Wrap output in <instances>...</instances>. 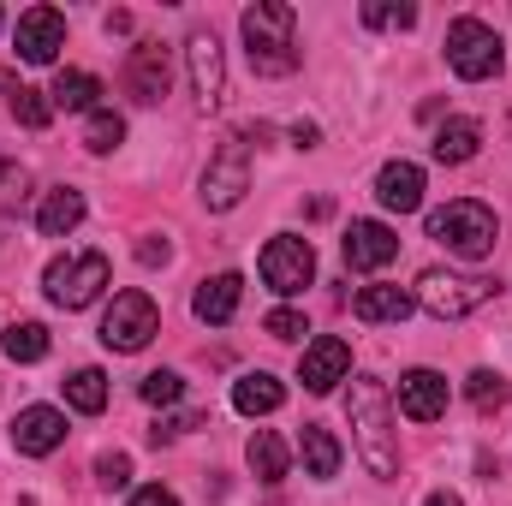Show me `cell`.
<instances>
[{
  "label": "cell",
  "instance_id": "obj_1",
  "mask_svg": "<svg viewBox=\"0 0 512 506\" xmlns=\"http://www.w3.org/2000/svg\"><path fill=\"white\" fill-rule=\"evenodd\" d=\"M346 417H352V429H358V453H364L370 477H399V429H393V405H387L382 381L376 376L352 381Z\"/></svg>",
  "mask_w": 512,
  "mask_h": 506
},
{
  "label": "cell",
  "instance_id": "obj_2",
  "mask_svg": "<svg viewBox=\"0 0 512 506\" xmlns=\"http://www.w3.org/2000/svg\"><path fill=\"white\" fill-rule=\"evenodd\" d=\"M245 54L262 78L298 72V12L286 0H256L245 12Z\"/></svg>",
  "mask_w": 512,
  "mask_h": 506
},
{
  "label": "cell",
  "instance_id": "obj_3",
  "mask_svg": "<svg viewBox=\"0 0 512 506\" xmlns=\"http://www.w3.org/2000/svg\"><path fill=\"white\" fill-rule=\"evenodd\" d=\"M495 209H483V203H471V197H459V203H447V209H435L429 215V239L435 245H447L453 256H465V262H483V256L495 251Z\"/></svg>",
  "mask_w": 512,
  "mask_h": 506
},
{
  "label": "cell",
  "instance_id": "obj_4",
  "mask_svg": "<svg viewBox=\"0 0 512 506\" xmlns=\"http://www.w3.org/2000/svg\"><path fill=\"white\" fill-rule=\"evenodd\" d=\"M489 298H495V280H477V274L429 268V274L417 280V304H423L429 316H441V322H459V316H471V310L489 304Z\"/></svg>",
  "mask_w": 512,
  "mask_h": 506
},
{
  "label": "cell",
  "instance_id": "obj_5",
  "mask_svg": "<svg viewBox=\"0 0 512 506\" xmlns=\"http://www.w3.org/2000/svg\"><path fill=\"white\" fill-rule=\"evenodd\" d=\"M42 286H48V298H54L60 310H84V304H96V298H102V286H108V256H102V251L60 256V262H48Z\"/></svg>",
  "mask_w": 512,
  "mask_h": 506
},
{
  "label": "cell",
  "instance_id": "obj_6",
  "mask_svg": "<svg viewBox=\"0 0 512 506\" xmlns=\"http://www.w3.org/2000/svg\"><path fill=\"white\" fill-rule=\"evenodd\" d=\"M447 66H453L459 78H471V84L495 78V72H501V36H495L483 18H453V24H447Z\"/></svg>",
  "mask_w": 512,
  "mask_h": 506
},
{
  "label": "cell",
  "instance_id": "obj_7",
  "mask_svg": "<svg viewBox=\"0 0 512 506\" xmlns=\"http://www.w3.org/2000/svg\"><path fill=\"white\" fill-rule=\"evenodd\" d=\"M155 334H161V310H155L149 292H120L102 316V346L108 352H143Z\"/></svg>",
  "mask_w": 512,
  "mask_h": 506
},
{
  "label": "cell",
  "instance_id": "obj_8",
  "mask_svg": "<svg viewBox=\"0 0 512 506\" xmlns=\"http://www.w3.org/2000/svg\"><path fill=\"white\" fill-rule=\"evenodd\" d=\"M262 286L268 292H280V298H292V292H304L310 280H316V251H310V239H298V233H280V239H268L262 245Z\"/></svg>",
  "mask_w": 512,
  "mask_h": 506
},
{
  "label": "cell",
  "instance_id": "obj_9",
  "mask_svg": "<svg viewBox=\"0 0 512 506\" xmlns=\"http://www.w3.org/2000/svg\"><path fill=\"white\" fill-rule=\"evenodd\" d=\"M245 191H251L245 143H227V149L209 161V173H203V203H209V209H239V203H245Z\"/></svg>",
  "mask_w": 512,
  "mask_h": 506
},
{
  "label": "cell",
  "instance_id": "obj_10",
  "mask_svg": "<svg viewBox=\"0 0 512 506\" xmlns=\"http://www.w3.org/2000/svg\"><path fill=\"white\" fill-rule=\"evenodd\" d=\"M60 48H66V18H60L54 6H30V12L18 18V54H24L30 66H54Z\"/></svg>",
  "mask_w": 512,
  "mask_h": 506
},
{
  "label": "cell",
  "instance_id": "obj_11",
  "mask_svg": "<svg viewBox=\"0 0 512 506\" xmlns=\"http://www.w3.org/2000/svg\"><path fill=\"white\" fill-rule=\"evenodd\" d=\"M346 370H352V346H346V340H334V334H322V340H310V346H304L298 381H304L310 393H334V381H346Z\"/></svg>",
  "mask_w": 512,
  "mask_h": 506
},
{
  "label": "cell",
  "instance_id": "obj_12",
  "mask_svg": "<svg viewBox=\"0 0 512 506\" xmlns=\"http://www.w3.org/2000/svg\"><path fill=\"white\" fill-rule=\"evenodd\" d=\"M185 54H191V84H197V102H203V108H221V102H227V66H221V42H215L209 30H197Z\"/></svg>",
  "mask_w": 512,
  "mask_h": 506
},
{
  "label": "cell",
  "instance_id": "obj_13",
  "mask_svg": "<svg viewBox=\"0 0 512 506\" xmlns=\"http://www.w3.org/2000/svg\"><path fill=\"white\" fill-rule=\"evenodd\" d=\"M60 441H66V417H60L54 405H30V411H18V423H12V447H18V453L42 459V453H54Z\"/></svg>",
  "mask_w": 512,
  "mask_h": 506
},
{
  "label": "cell",
  "instance_id": "obj_14",
  "mask_svg": "<svg viewBox=\"0 0 512 506\" xmlns=\"http://www.w3.org/2000/svg\"><path fill=\"white\" fill-rule=\"evenodd\" d=\"M399 411H405L411 423H435V417L447 411V376H435V370H405V376H399Z\"/></svg>",
  "mask_w": 512,
  "mask_h": 506
},
{
  "label": "cell",
  "instance_id": "obj_15",
  "mask_svg": "<svg viewBox=\"0 0 512 506\" xmlns=\"http://www.w3.org/2000/svg\"><path fill=\"white\" fill-rule=\"evenodd\" d=\"M126 84L137 102H161L167 96V84H173V72H167V48L161 42H137L126 60Z\"/></svg>",
  "mask_w": 512,
  "mask_h": 506
},
{
  "label": "cell",
  "instance_id": "obj_16",
  "mask_svg": "<svg viewBox=\"0 0 512 506\" xmlns=\"http://www.w3.org/2000/svg\"><path fill=\"white\" fill-rule=\"evenodd\" d=\"M376 197H382V209H393V215L423 209V167L417 161H387L382 173H376Z\"/></svg>",
  "mask_w": 512,
  "mask_h": 506
},
{
  "label": "cell",
  "instance_id": "obj_17",
  "mask_svg": "<svg viewBox=\"0 0 512 506\" xmlns=\"http://www.w3.org/2000/svg\"><path fill=\"white\" fill-rule=\"evenodd\" d=\"M399 256V239H393V227H382V221H352V233H346V262L352 268H387Z\"/></svg>",
  "mask_w": 512,
  "mask_h": 506
},
{
  "label": "cell",
  "instance_id": "obj_18",
  "mask_svg": "<svg viewBox=\"0 0 512 506\" xmlns=\"http://www.w3.org/2000/svg\"><path fill=\"white\" fill-rule=\"evenodd\" d=\"M239 298H245V280H239V274H215V280H203V286H197L191 310H197V322L221 328V322H233V316H239Z\"/></svg>",
  "mask_w": 512,
  "mask_h": 506
},
{
  "label": "cell",
  "instance_id": "obj_19",
  "mask_svg": "<svg viewBox=\"0 0 512 506\" xmlns=\"http://www.w3.org/2000/svg\"><path fill=\"white\" fill-rule=\"evenodd\" d=\"M411 304H417V298H411L405 286H358L352 316H358V322H405Z\"/></svg>",
  "mask_w": 512,
  "mask_h": 506
},
{
  "label": "cell",
  "instance_id": "obj_20",
  "mask_svg": "<svg viewBox=\"0 0 512 506\" xmlns=\"http://www.w3.org/2000/svg\"><path fill=\"white\" fill-rule=\"evenodd\" d=\"M0 96H6V108H12V120L30 131H42L54 120V102H42V90H30V84H18V72H6L0 66Z\"/></svg>",
  "mask_w": 512,
  "mask_h": 506
},
{
  "label": "cell",
  "instance_id": "obj_21",
  "mask_svg": "<svg viewBox=\"0 0 512 506\" xmlns=\"http://www.w3.org/2000/svg\"><path fill=\"white\" fill-rule=\"evenodd\" d=\"M280 399H286V387L268 376V370H251V376L233 381V405H239L245 417H268V411H280Z\"/></svg>",
  "mask_w": 512,
  "mask_h": 506
},
{
  "label": "cell",
  "instance_id": "obj_22",
  "mask_svg": "<svg viewBox=\"0 0 512 506\" xmlns=\"http://www.w3.org/2000/svg\"><path fill=\"white\" fill-rule=\"evenodd\" d=\"M78 221H84V197H78V191H48V197H42V209H36L42 239H66Z\"/></svg>",
  "mask_w": 512,
  "mask_h": 506
},
{
  "label": "cell",
  "instance_id": "obj_23",
  "mask_svg": "<svg viewBox=\"0 0 512 506\" xmlns=\"http://www.w3.org/2000/svg\"><path fill=\"white\" fill-rule=\"evenodd\" d=\"M483 149V126L477 120H447V126L435 131V161L441 167H459V161H471Z\"/></svg>",
  "mask_w": 512,
  "mask_h": 506
},
{
  "label": "cell",
  "instance_id": "obj_24",
  "mask_svg": "<svg viewBox=\"0 0 512 506\" xmlns=\"http://www.w3.org/2000/svg\"><path fill=\"white\" fill-rule=\"evenodd\" d=\"M48 96H54V108H66V114H96V108H102V102H96V96H102V78H90V72H60Z\"/></svg>",
  "mask_w": 512,
  "mask_h": 506
},
{
  "label": "cell",
  "instance_id": "obj_25",
  "mask_svg": "<svg viewBox=\"0 0 512 506\" xmlns=\"http://www.w3.org/2000/svg\"><path fill=\"white\" fill-rule=\"evenodd\" d=\"M298 453H304V471H310V477H322V483L340 471V441H334L322 423H304V435H298Z\"/></svg>",
  "mask_w": 512,
  "mask_h": 506
},
{
  "label": "cell",
  "instance_id": "obj_26",
  "mask_svg": "<svg viewBox=\"0 0 512 506\" xmlns=\"http://www.w3.org/2000/svg\"><path fill=\"white\" fill-rule=\"evenodd\" d=\"M245 459H251L256 483H280V477H286V441H280L274 429H256L251 447H245Z\"/></svg>",
  "mask_w": 512,
  "mask_h": 506
},
{
  "label": "cell",
  "instance_id": "obj_27",
  "mask_svg": "<svg viewBox=\"0 0 512 506\" xmlns=\"http://www.w3.org/2000/svg\"><path fill=\"white\" fill-rule=\"evenodd\" d=\"M0 346H6L12 364H36V358H48V328L42 322H12L0 334Z\"/></svg>",
  "mask_w": 512,
  "mask_h": 506
},
{
  "label": "cell",
  "instance_id": "obj_28",
  "mask_svg": "<svg viewBox=\"0 0 512 506\" xmlns=\"http://www.w3.org/2000/svg\"><path fill=\"white\" fill-rule=\"evenodd\" d=\"M66 405L84 411V417L108 411V376H102V370H72V381H66Z\"/></svg>",
  "mask_w": 512,
  "mask_h": 506
},
{
  "label": "cell",
  "instance_id": "obj_29",
  "mask_svg": "<svg viewBox=\"0 0 512 506\" xmlns=\"http://www.w3.org/2000/svg\"><path fill=\"white\" fill-rule=\"evenodd\" d=\"M84 143H90L96 155H108V149H120V143H126V120H120L114 108H96V114L84 120Z\"/></svg>",
  "mask_w": 512,
  "mask_h": 506
},
{
  "label": "cell",
  "instance_id": "obj_30",
  "mask_svg": "<svg viewBox=\"0 0 512 506\" xmlns=\"http://www.w3.org/2000/svg\"><path fill=\"white\" fill-rule=\"evenodd\" d=\"M465 393H471V405H477V411H501V405L512 399V381L495 376V370H477V376L465 381Z\"/></svg>",
  "mask_w": 512,
  "mask_h": 506
},
{
  "label": "cell",
  "instance_id": "obj_31",
  "mask_svg": "<svg viewBox=\"0 0 512 506\" xmlns=\"http://www.w3.org/2000/svg\"><path fill=\"white\" fill-rule=\"evenodd\" d=\"M137 393H143V405H179L185 399V381L173 376V370H149V376L137 381Z\"/></svg>",
  "mask_w": 512,
  "mask_h": 506
},
{
  "label": "cell",
  "instance_id": "obj_32",
  "mask_svg": "<svg viewBox=\"0 0 512 506\" xmlns=\"http://www.w3.org/2000/svg\"><path fill=\"white\" fill-rule=\"evenodd\" d=\"M364 24H370V30H411V24H417V6H387V0H370V6H364Z\"/></svg>",
  "mask_w": 512,
  "mask_h": 506
},
{
  "label": "cell",
  "instance_id": "obj_33",
  "mask_svg": "<svg viewBox=\"0 0 512 506\" xmlns=\"http://www.w3.org/2000/svg\"><path fill=\"white\" fill-rule=\"evenodd\" d=\"M96 477H102V489H126L131 483V459L126 453H102V459H96Z\"/></svg>",
  "mask_w": 512,
  "mask_h": 506
},
{
  "label": "cell",
  "instance_id": "obj_34",
  "mask_svg": "<svg viewBox=\"0 0 512 506\" xmlns=\"http://www.w3.org/2000/svg\"><path fill=\"white\" fill-rule=\"evenodd\" d=\"M262 328H268L274 340H304V316H298V310H274Z\"/></svg>",
  "mask_w": 512,
  "mask_h": 506
},
{
  "label": "cell",
  "instance_id": "obj_35",
  "mask_svg": "<svg viewBox=\"0 0 512 506\" xmlns=\"http://www.w3.org/2000/svg\"><path fill=\"white\" fill-rule=\"evenodd\" d=\"M167 256H173V245H167V239H143V245H137V262H143V268H161Z\"/></svg>",
  "mask_w": 512,
  "mask_h": 506
},
{
  "label": "cell",
  "instance_id": "obj_36",
  "mask_svg": "<svg viewBox=\"0 0 512 506\" xmlns=\"http://www.w3.org/2000/svg\"><path fill=\"white\" fill-rule=\"evenodd\" d=\"M131 506H179V495H173V489H137Z\"/></svg>",
  "mask_w": 512,
  "mask_h": 506
},
{
  "label": "cell",
  "instance_id": "obj_37",
  "mask_svg": "<svg viewBox=\"0 0 512 506\" xmlns=\"http://www.w3.org/2000/svg\"><path fill=\"white\" fill-rule=\"evenodd\" d=\"M316 137H322V131H316V126H304V120H298V126H292V143H298V149H310V143H316Z\"/></svg>",
  "mask_w": 512,
  "mask_h": 506
},
{
  "label": "cell",
  "instance_id": "obj_38",
  "mask_svg": "<svg viewBox=\"0 0 512 506\" xmlns=\"http://www.w3.org/2000/svg\"><path fill=\"white\" fill-rule=\"evenodd\" d=\"M423 506H465V501H459V495H447V489H441V495H429V501H423Z\"/></svg>",
  "mask_w": 512,
  "mask_h": 506
},
{
  "label": "cell",
  "instance_id": "obj_39",
  "mask_svg": "<svg viewBox=\"0 0 512 506\" xmlns=\"http://www.w3.org/2000/svg\"><path fill=\"white\" fill-rule=\"evenodd\" d=\"M12 179H18V167H12V161H0V185H12Z\"/></svg>",
  "mask_w": 512,
  "mask_h": 506
}]
</instances>
